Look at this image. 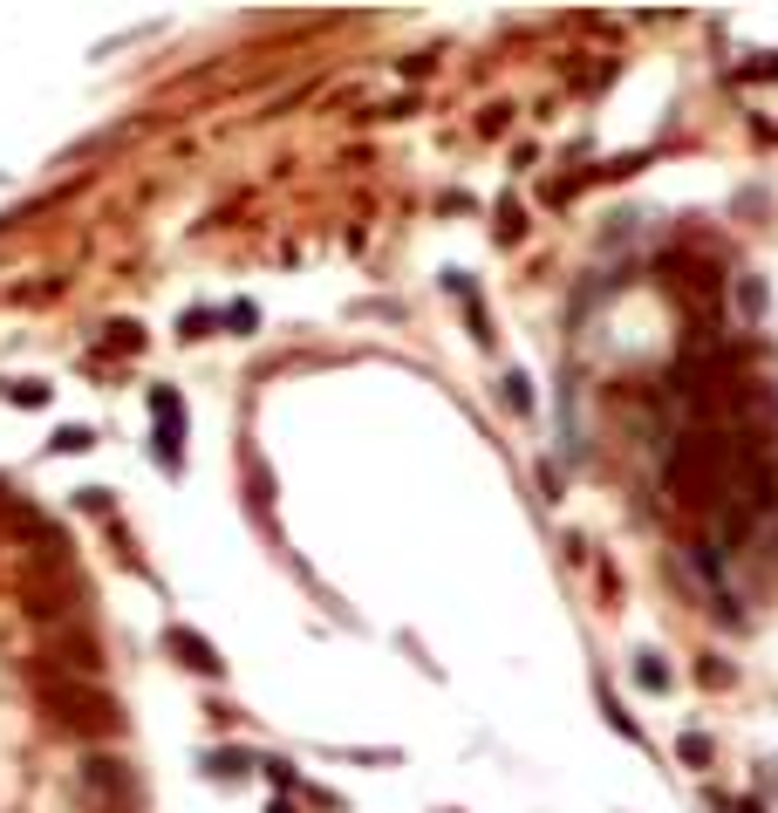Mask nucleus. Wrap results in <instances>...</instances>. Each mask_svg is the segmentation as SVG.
<instances>
[{
	"instance_id": "f03ea898",
	"label": "nucleus",
	"mask_w": 778,
	"mask_h": 813,
	"mask_svg": "<svg viewBox=\"0 0 778 813\" xmlns=\"http://www.w3.org/2000/svg\"><path fill=\"white\" fill-rule=\"evenodd\" d=\"M83 793L96 813H137V779H130L123 759H89L83 766Z\"/></svg>"
},
{
	"instance_id": "f257e3e1",
	"label": "nucleus",
	"mask_w": 778,
	"mask_h": 813,
	"mask_svg": "<svg viewBox=\"0 0 778 813\" xmlns=\"http://www.w3.org/2000/svg\"><path fill=\"white\" fill-rule=\"evenodd\" d=\"M41 704L56 711L69 731H123L117 704L102 697V691H83V683H69V677H41Z\"/></svg>"
},
{
	"instance_id": "39448f33",
	"label": "nucleus",
	"mask_w": 778,
	"mask_h": 813,
	"mask_svg": "<svg viewBox=\"0 0 778 813\" xmlns=\"http://www.w3.org/2000/svg\"><path fill=\"white\" fill-rule=\"evenodd\" d=\"M738 813H758V806H738Z\"/></svg>"
},
{
	"instance_id": "20e7f679",
	"label": "nucleus",
	"mask_w": 778,
	"mask_h": 813,
	"mask_svg": "<svg viewBox=\"0 0 778 813\" xmlns=\"http://www.w3.org/2000/svg\"><path fill=\"white\" fill-rule=\"evenodd\" d=\"M165 643H171L178 656H185V664H192L198 677H219V670H226V664H219V650H212V643H205V636H192V629H171V636H165Z\"/></svg>"
},
{
	"instance_id": "7ed1b4c3",
	"label": "nucleus",
	"mask_w": 778,
	"mask_h": 813,
	"mask_svg": "<svg viewBox=\"0 0 778 813\" xmlns=\"http://www.w3.org/2000/svg\"><path fill=\"white\" fill-rule=\"evenodd\" d=\"M150 417H158V459L178 472V438H185V417H178V397L171 390H150Z\"/></svg>"
}]
</instances>
